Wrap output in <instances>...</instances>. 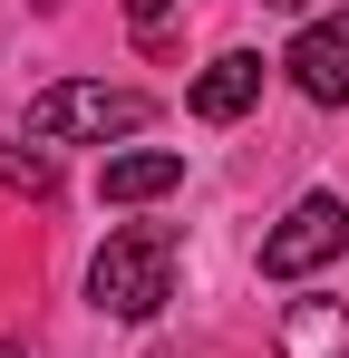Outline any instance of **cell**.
<instances>
[{
  "label": "cell",
  "instance_id": "6",
  "mask_svg": "<svg viewBox=\"0 0 349 358\" xmlns=\"http://www.w3.org/2000/svg\"><path fill=\"white\" fill-rule=\"evenodd\" d=\"M174 184H184V155H165V145H136V155H107L97 194H107V203H156V194H174Z\"/></svg>",
  "mask_w": 349,
  "mask_h": 358
},
{
  "label": "cell",
  "instance_id": "7",
  "mask_svg": "<svg viewBox=\"0 0 349 358\" xmlns=\"http://www.w3.org/2000/svg\"><path fill=\"white\" fill-rule=\"evenodd\" d=\"M282 358H349V300H291Z\"/></svg>",
  "mask_w": 349,
  "mask_h": 358
},
{
  "label": "cell",
  "instance_id": "5",
  "mask_svg": "<svg viewBox=\"0 0 349 358\" xmlns=\"http://www.w3.org/2000/svg\"><path fill=\"white\" fill-rule=\"evenodd\" d=\"M252 97H262V59H252V49H224V59L194 78V117L204 126H233Z\"/></svg>",
  "mask_w": 349,
  "mask_h": 358
},
{
  "label": "cell",
  "instance_id": "4",
  "mask_svg": "<svg viewBox=\"0 0 349 358\" xmlns=\"http://www.w3.org/2000/svg\"><path fill=\"white\" fill-rule=\"evenodd\" d=\"M291 87L310 97V107H349V10H330V20H310L301 39H291Z\"/></svg>",
  "mask_w": 349,
  "mask_h": 358
},
{
  "label": "cell",
  "instance_id": "10",
  "mask_svg": "<svg viewBox=\"0 0 349 358\" xmlns=\"http://www.w3.org/2000/svg\"><path fill=\"white\" fill-rule=\"evenodd\" d=\"M262 10H310V0H262Z\"/></svg>",
  "mask_w": 349,
  "mask_h": 358
},
{
  "label": "cell",
  "instance_id": "3",
  "mask_svg": "<svg viewBox=\"0 0 349 358\" xmlns=\"http://www.w3.org/2000/svg\"><path fill=\"white\" fill-rule=\"evenodd\" d=\"M340 252H349V203L340 194H301L282 223L262 233V271H272V281H310V271L340 262Z\"/></svg>",
  "mask_w": 349,
  "mask_h": 358
},
{
  "label": "cell",
  "instance_id": "1",
  "mask_svg": "<svg viewBox=\"0 0 349 358\" xmlns=\"http://www.w3.org/2000/svg\"><path fill=\"white\" fill-rule=\"evenodd\" d=\"M174 291V233L165 223H126L107 233V252L88 262V300L107 310V320H156Z\"/></svg>",
  "mask_w": 349,
  "mask_h": 358
},
{
  "label": "cell",
  "instance_id": "9",
  "mask_svg": "<svg viewBox=\"0 0 349 358\" xmlns=\"http://www.w3.org/2000/svg\"><path fill=\"white\" fill-rule=\"evenodd\" d=\"M126 20H136V39H165V20H174V0H126Z\"/></svg>",
  "mask_w": 349,
  "mask_h": 358
},
{
  "label": "cell",
  "instance_id": "11",
  "mask_svg": "<svg viewBox=\"0 0 349 358\" xmlns=\"http://www.w3.org/2000/svg\"><path fill=\"white\" fill-rule=\"evenodd\" d=\"M0 358H29V349H20V339H0Z\"/></svg>",
  "mask_w": 349,
  "mask_h": 358
},
{
  "label": "cell",
  "instance_id": "8",
  "mask_svg": "<svg viewBox=\"0 0 349 358\" xmlns=\"http://www.w3.org/2000/svg\"><path fill=\"white\" fill-rule=\"evenodd\" d=\"M0 184H10V194H49V184H58V155H49V145L20 155V145L0 136Z\"/></svg>",
  "mask_w": 349,
  "mask_h": 358
},
{
  "label": "cell",
  "instance_id": "2",
  "mask_svg": "<svg viewBox=\"0 0 349 358\" xmlns=\"http://www.w3.org/2000/svg\"><path fill=\"white\" fill-rule=\"evenodd\" d=\"M146 117H156L146 87H88V78H68V87H39L29 97V136L39 145H116V136H136Z\"/></svg>",
  "mask_w": 349,
  "mask_h": 358
}]
</instances>
